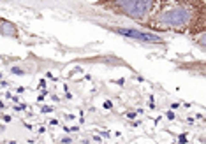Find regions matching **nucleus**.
<instances>
[{
  "label": "nucleus",
  "mask_w": 206,
  "mask_h": 144,
  "mask_svg": "<svg viewBox=\"0 0 206 144\" xmlns=\"http://www.w3.org/2000/svg\"><path fill=\"white\" fill-rule=\"evenodd\" d=\"M71 142H72L71 137H65V139H62V144H71Z\"/></svg>",
  "instance_id": "423d86ee"
},
{
  "label": "nucleus",
  "mask_w": 206,
  "mask_h": 144,
  "mask_svg": "<svg viewBox=\"0 0 206 144\" xmlns=\"http://www.w3.org/2000/svg\"><path fill=\"white\" fill-rule=\"evenodd\" d=\"M153 0H115V9L130 18H143L150 13Z\"/></svg>",
  "instance_id": "f257e3e1"
},
{
  "label": "nucleus",
  "mask_w": 206,
  "mask_h": 144,
  "mask_svg": "<svg viewBox=\"0 0 206 144\" xmlns=\"http://www.w3.org/2000/svg\"><path fill=\"white\" fill-rule=\"evenodd\" d=\"M11 72H13V74H25V70L19 69V67H13V69H11Z\"/></svg>",
  "instance_id": "39448f33"
},
{
  "label": "nucleus",
  "mask_w": 206,
  "mask_h": 144,
  "mask_svg": "<svg viewBox=\"0 0 206 144\" xmlns=\"http://www.w3.org/2000/svg\"><path fill=\"white\" fill-rule=\"evenodd\" d=\"M111 30L117 32L118 35L127 37V39H132V41H138V42H146V44H159V42H162V37L155 35V33H150V32L136 30V28H120V27H115V28H111Z\"/></svg>",
  "instance_id": "7ed1b4c3"
},
{
  "label": "nucleus",
  "mask_w": 206,
  "mask_h": 144,
  "mask_svg": "<svg viewBox=\"0 0 206 144\" xmlns=\"http://www.w3.org/2000/svg\"><path fill=\"white\" fill-rule=\"evenodd\" d=\"M0 28H2V35H16V30L9 21L0 19Z\"/></svg>",
  "instance_id": "20e7f679"
},
{
  "label": "nucleus",
  "mask_w": 206,
  "mask_h": 144,
  "mask_svg": "<svg viewBox=\"0 0 206 144\" xmlns=\"http://www.w3.org/2000/svg\"><path fill=\"white\" fill-rule=\"evenodd\" d=\"M188 19H190V13L187 9H173L169 13L160 14L157 19H155V25L157 27H171V28H178L187 25Z\"/></svg>",
  "instance_id": "f03ea898"
}]
</instances>
